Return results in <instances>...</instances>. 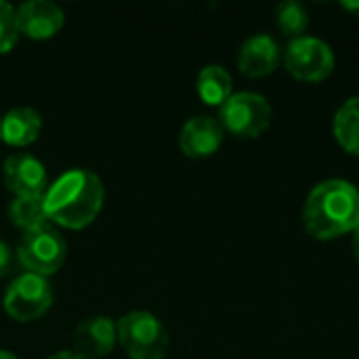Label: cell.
Masks as SVG:
<instances>
[{
	"instance_id": "cell-1",
	"label": "cell",
	"mask_w": 359,
	"mask_h": 359,
	"mask_svg": "<svg viewBox=\"0 0 359 359\" xmlns=\"http://www.w3.org/2000/svg\"><path fill=\"white\" fill-rule=\"evenodd\" d=\"M303 227L318 242H332L359 227V189L347 179H324L303 204Z\"/></svg>"
},
{
	"instance_id": "cell-2",
	"label": "cell",
	"mask_w": 359,
	"mask_h": 359,
	"mask_svg": "<svg viewBox=\"0 0 359 359\" xmlns=\"http://www.w3.org/2000/svg\"><path fill=\"white\" fill-rule=\"evenodd\" d=\"M105 189L103 181L84 168L63 172L44 194V210L48 221L67 227L82 229L90 225L103 208Z\"/></svg>"
},
{
	"instance_id": "cell-3",
	"label": "cell",
	"mask_w": 359,
	"mask_h": 359,
	"mask_svg": "<svg viewBox=\"0 0 359 359\" xmlns=\"http://www.w3.org/2000/svg\"><path fill=\"white\" fill-rule=\"evenodd\" d=\"M118 341L133 359H164L170 337L166 326L149 311H130L116 324Z\"/></svg>"
},
{
	"instance_id": "cell-4",
	"label": "cell",
	"mask_w": 359,
	"mask_h": 359,
	"mask_svg": "<svg viewBox=\"0 0 359 359\" xmlns=\"http://www.w3.org/2000/svg\"><path fill=\"white\" fill-rule=\"evenodd\" d=\"M284 67L294 80L318 84L334 72L337 55L326 40L305 34L288 42L284 50Z\"/></svg>"
},
{
	"instance_id": "cell-5",
	"label": "cell",
	"mask_w": 359,
	"mask_h": 359,
	"mask_svg": "<svg viewBox=\"0 0 359 359\" xmlns=\"http://www.w3.org/2000/svg\"><path fill=\"white\" fill-rule=\"evenodd\" d=\"M273 109L269 101L252 90L233 93L221 107H219V122L221 126L240 137V139H257L271 126Z\"/></svg>"
},
{
	"instance_id": "cell-6",
	"label": "cell",
	"mask_w": 359,
	"mask_h": 359,
	"mask_svg": "<svg viewBox=\"0 0 359 359\" xmlns=\"http://www.w3.org/2000/svg\"><path fill=\"white\" fill-rule=\"evenodd\" d=\"M67 257L65 238L50 223L29 229L21 236L17 246V259L27 269V273H36L48 278L61 269Z\"/></svg>"
},
{
	"instance_id": "cell-7",
	"label": "cell",
	"mask_w": 359,
	"mask_h": 359,
	"mask_svg": "<svg viewBox=\"0 0 359 359\" xmlns=\"http://www.w3.org/2000/svg\"><path fill=\"white\" fill-rule=\"evenodd\" d=\"M53 305V288L46 278L21 273L4 292V309L17 322H34Z\"/></svg>"
},
{
	"instance_id": "cell-8",
	"label": "cell",
	"mask_w": 359,
	"mask_h": 359,
	"mask_svg": "<svg viewBox=\"0 0 359 359\" xmlns=\"http://www.w3.org/2000/svg\"><path fill=\"white\" fill-rule=\"evenodd\" d=\"M4 185L15 198H42L48 189V175L44 164L32 154H13L2 166Z\"/></svg>"
},
{
	"instance_id": "cell-9",
	"label": "cell",
	"mask_w": 359,
	"mask_h": 359,
	"mask_svg": "<svg viewBox=\"0 0 359 359\" xmlns=\"http://www.w3.org/2000/svg\"><path fill=\"white\" fill-rule=\"evenodd\" d=\"M282 50L271 34L248 36L238 50V67L248 78H265L280 65Z\"/></svg>"
},
{
	"instance_id": "cell-10",
	"label": "cell",
	"mask_w": 359,
	"mask_h": 359,
	"mask_svg": "<svg viewBox=\"0 0 359 359\" xmlns=\"http://www.w3.org/2000/svg\"><path fill=\"white\" fill-rule=\"evenodd\" d=\"M65 23V15L59 4L50 0H27L17 8V25L19 34L46 40L53 38Z\"/></svg>"
},
{
	"instance_id": "cell-11",
	"label": "cell",
	"mask_w": 359,
	"mask_h": 359,
	"mask_svg": "<svg viewBox=\"0 0 359 359\" xmlns=\"http://www.w3.org/2000/svg\"><path fill=\"white\" fill-rule=\"evenodd\" d=\"M225 137V128L212 116H194L189 118L179 133V147L189 158H208L212 156Z\"/></svg>"
},
{
	"instance_id": "cell-12",
	"label": "cell",
	"mask_w": 359,
	"mask_h": 359,
	"mask_svg": "<svg viewBox=\"0 0 359 359\" xmlns=\"http://www.w3.org/2000/svg\"><path fill=\"white\" fill-rule=\"evenodd\" d=\"M118 341L116 322L107 316H93L76 326L74 345L76 353L86 359L105 358L111 353Z\"/></svg>"
},
{
	"instance_id": "cell-13",
	"label": "cell",
	"mask_w": 359,
	"mask_h": 359,
	"mask_svg": "<svg viewBox=\"0 0 359 359\" xmlns=\"http://www.w3.org/2000/svg\"><path fill=\"white\" fill-rule=\"evenodd\" d=\"M42 130V118L34 107H13L2 116L0 139L15 147H25L38 139Z\"/></svg>"
},
{
	"instance_id": "cell-14",
	"label": "cell",
	"mask_w": 359,
	"mask_h": 359,
	"mask_svg": "<svg viewBox=\"0 0 359 359\" xmlns=\"http://www.w3.org/2000/svg\"><path fill=\"white\" fill-rule=\"evenodd\" d=\"M196 90L206 105L221 107L233 95L231 74L223 65L210 63L200 69V74L196 78Z\"/></svg>"
},
{
	"instance_id": "cell-15",
	"label": "cell",
	"mask_w": 359,
	"mask_h": 359,
	"mask_svg": "<svg viewBox=\"0 0 359 359\" xmlns=\"http://www.w3.org/2000/svg\"><path fill=\"white\" fill-rule=\"evenodd\" d=\"M332 135L341 149L359 158V95L341 103L332 118Z\"/></svg>"
},
{
	"instance_id": "cell-16",
	"label": "cell",
	"mask_w": 359,
	"mask_h": 359,
	"mask_svg": "<svg viewBox=\"0 0 359 359\" xmlns=\"http://www.w3.org/2000/svg\"><path fill=\"white\" fill-rule=\"evenodd\" d=\"M8 219L15 227L29 231L48 223L42 198H15L8 206Z\"/></svg>"
},
{
	"instance_id": "cell-17",
	"label": "cell",
	"mask_w": 359,
	"mask_h": 359,
	"mask_svg": "<svg viewBox=\"0 0 359 359\" xmlns=\"http://www.w3.org/2000/svg\"><path fill=\"white\" fill-rule=\"evenodd\" d=\"M276 23L284 36L294 40L299 36H305V32L309 27V13L301 2L286 0L276 6Z\"/></svg>"
},
{
	"instance_id": "cell-18",
	"label": "cell",
	"mask_w": 359,
	"mask_h": 359,
	"mask_svg": "<svg viewBox=\"0 0 359 359\" xmlns=\"http://www.w3.org/2000/svg\"><path fill=\"white\" fill-rule=\"evenodd\" d=\"M19 38V25H17V11L0 0V55L8 53Z\"/></svg>"
},
{
	"instance_id": "cell-19",
	"label": "cell",
	"mask_w": 359,
	"mask_h": 359,
	"mask_svg": "<svg viewBox=\"0 0 359 359\" xmlns=\"http://www.w3.org/2000/svg\"><path fill=\"white\" fill-rule=\"evenodd\" d=\"M11 261H13L11 248L0 240V276H4L11 269Z\"/></svg>"
},
{
	"instance_id": "cell-20",
	"label": "cell",
	"mask_w": 359,
	"mask_h": 359,
	"mask_svg": "<svg viewBox=\"0 0 359 359\" xmlns=\"http://www.w3.org/2000/svg\"><path fill=\"white\" fill-rule=\"evenodd\" d=\"M48 359H86V358H82V355H80V353H76V351H59V353L50 355Z\"/></svg>"
},
{
	"instance_id": "cell-21",
	"label": "cell",
	"mask_w": 359,
	"mask_h": 359,
	"mask_svg": "<svg viewBox=\"0 0 359 359\" xmlns=\"http://www.w3.org/2000/svg\"><path fill=\"white\" fill-rule=\"evenodd\" d=\"M341 6L349 13H353L355 17H359V0H353V2H341Z\"/></svg>"
},
{
	"instance_id": "cell-22",
	"label": "cell",
	"mask_w": 359,
	"mask_h": 359,
	"mask_svg": "<svg viewBox=\"0 0 359 359\" xmlns=\"http://www.w3.org/2000/svg\"><path fill=\"white\" fill-rule=\"evenodd\" d=\"M353 236V240H351V248H353V257H355V261L359 263V227L351 233Z\"/></svg>"
},
{
	"instance_id": "cell-23",
	"label": "cell",
	"mask_w": 359,
	"mask_h": 359,
	"mask_svg": "<svg viewBox=\"0 0 359 359\" xmlns=\"http://www.w3.org/2000/svg\"><path fill=\"white\" fill-rule=\"evenodd\" d=\"M0 359H19L15 353H11V351H0Z\"/></svg>"
},
{
	"instance_id": "cell-24",
	"label": "cell",
	"mask_w": 359,
	"mask_h": 359,
	"mask_svg": "<svg viewBox=\"0 0 359 359\" xmlns=\"http://www.w3.org/2000/svg\"><path fill=\"white\" fill-rule=\"evenodd\" d=\"M0 122H2V118H0Z\"/></svg>"
}]
</instances>
